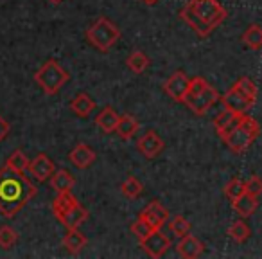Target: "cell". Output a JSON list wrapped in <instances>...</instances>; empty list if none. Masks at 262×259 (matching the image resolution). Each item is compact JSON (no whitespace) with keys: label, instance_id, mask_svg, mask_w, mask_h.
<instances>
[{"label":"cell","instance_id":"cell-35","mask_svg":"<svg viewBox=\"0 0 262 259\" xmlns=\"http://www.w3.org/2000/svg\"><path fill=\"white\" fill-rule=\"evenodd\" d=\"M244 186H246V193L253 194V196H258V194H262V178L257 175L250 176V180L248 182H244Z\"/></svg>","mask_w":262,"mask_h":259},{"label":"cell","instance_id":"cell-28","mask_svg":"<svg viewBox=\"0 0 262 259\" xmlns=\"http://www.w3.org/2000/svg\"><path fill=\"white\" fill-rule=\"evenodd\" d=\"M76 198L72 196V193H58V196H56V200L52 202V212H54L56 218H59V216L63 214V212L67 211V209L70 207V205L76 204Z\"/></svg>","mask_w":262,"mask_h":259},{"label":"cell","instance_id":"cell-26","mask_svg":"<svg viewBox=\"0 0 262 259\" xmlns=\"http://www.w3.org/2000/svg\"><path fill=\"white\" fill-rule=\"evenodd\" d=\"M6 168L13 169V171L18 173H27V168H29V158L26 157L22 150H16L9 155V158L6 161Z\"/></svg>","mask_w":262,"mask_h":259},{"label":"cell","instance_id":"cell-24","mask_svg":"<svg viewBox=\"0 0 262 259\" xmlns=\"http://www.w3.org/2000/svg\"><path fill=\"white\" fill-rule=\"evenodd\" d=\"M243 44L251 51H258L262 49V26L258 24H251L243 34Z\"/></svg>","mask_w":262,"mask_h":259},{"label":"cell","instance_id":"cell-15","mask_svg":"<svg viewBox=\"0 0 262 259\" xmlns=\"http://www.w3.org/2000/svg\"><path fill=\"white\" fill-rule=\"evenodd\" d=\"M239 117H241V113H235L228 108L221 110V112L214 117V128L221 139H225V137L232 132L233 126L239 123Z\"/></svg>","mask_w":262,"mask_h":259},{"label":"cell","instance_id":"cell-20","mask_svg":"<svg viewBox=\"0 0 262 259\" xmlns=\"http://www.w3.org/2000/svg\"><path fill=\"white\" fill-rule=\"evenodd\" d=\"M49 180H51V187L56 193H69V191H72L74 184H76L74 176L70 175L67 169H58V171H54Z\"/></svg>","mask_w":262,"mask_h":259},{"label":"cell","instance_id":"cell-12","mask_svg":"<svg viewBox=\"0 0 262 259\" xmlns=\"http://www.w3.org/2000/svg\"><path fill=\"white\" fill-rule=\"evenodd\" d=\"M69 161L72 162L77 169H86L95 162V151L92 150L88 144L79 143L77 146H74L72 151L69 153Z\"/></svg>","mask_w":262,"mask_h":259},{"label":"cell","instance_id":"cell-10","mask_svg":"<svg viewBox=\"0 0 262 259\" xmlns=\"http://www.w3.org/2000/svg\"><path fill=\"white\" fill-rule=\"evenodd\" d=\"M27 171H29V175L34 176L38 182H45V180L51 178V175L56 171V168H54V162L49 158V155L40 153V155H36L33 161H29Z\"/></svg>","mask_w":262,"mask_h":259},{"label":"cell","instance_id":"cell-3","mask_svg":"<svg viewBox=\"0 0 262 259\" xmlns=\"http://www.w3.org/2000/svg\"><path fill=\"white\" fill-rule=\"evenodd\" d=\"M69 72L59 65L56 59H49L41 65V69L34 74V81L38 87L45 92L47 95H54L59 92V88L69 81Z\"/></svg>","mask_w":262,"mask_h":259},{"label":"cell","instance_id":"cell-29","mask_svg":"<svg viewBox=\"0 0 262 259\" xmlns=\"http://www.w3.org/2000/svg\"><path fill=\"white\" fill-rule=\"evenodd\" d=\"M120 191H122V194L126 198H131V200H133V198H139L140 194H142L144 187L139 178H135V176H127V178L122 182V186H120Z\"/></svg>","mask_w":262,"mask_h":259},{"label":"cell","instance_id":"cell-38","mask_svg":"<svg viewBox=\"0 0 262 259\" xmlns=\"http://www.w3.org/2000/svg\"><path fill=\"white\" fill-rule=\"evenodd\" d=\"M49 2H51V4H61L63 0H49Z\"/></svg>","mask_w":262,"mask_h":259},{"label":"cell","instance_id":"cell-2","mask_svg":"<svg viewBox=\"0 0 262 259\" xmlns=\"http://www.w3.org/2000/svg\"><path fill=\"white\" fill-rule=\"evenodd\" d=\"M258 133H260V126H258L257 121L248 115V113H241L239 123L233 126V130L223 141L233 153L241 155L255 143Z\"/></svg>","mask_w":262,"mask_h":259},{"label":"cell","instance_id":"cell-1","mask_svg":"<svg viewBox=\"0 0 262 259\" xmlns=\"http://www.w3.org/2000/svg\"><path fill=\"white\" fill-rule=\"evenodd\" d=\"M36 186L26 173L13 171L4 166L0 169V214L6 218L18 214L36 196Z\"/></svg>","mask_w":262,"mask_h":259},{"label":"cell","instance_id":"cell-23","mask_svg":"<svg viewBox=\"0 0 262 259\" xmlns=\"http://www.w3.org/2000/svg\"><path fill=\"white\" fill-rule=\"evenodd\" d=\"M94 108H95V103L92 101L86 94H77L76 97L70 101V110H72L77 117H88Z\"/></svg>","mask_w":262,"mask_h":259},{"label":"cell","instance_id":"cell-25","mask_svg":"<svg viewBox=\"0 0 262 259\" xmlns=\"http://www.w3.org/2000/svg\"><path fill=\"white\" fill-rule=\"evenodd\" d=\"M233 87H235L237 90H239L241 94H243L244 97H246V101L250 103V105H253V103L257 101L258 90H257V85H255L253 79H250V77L243 76V77H239V79L235 81V85H233Z\"/></svg>","mask_w":262,"mask_h":259},{"label":"cell","instance_id":"cell-36","mask_svg":"<svg viewBox=\"0 0 262 259\" xmlns=\"http://www.w3.org/2000/svg\"><path fill=\"white\" fill-rule=\"evenodd\" d=\"M9 130H11V126H9V123L4 119V117L0 115V143L8 137V133H9Z\"/></svg>","mask_w":262,"mask_h":259},{"label":"cell","instance_id":"cell-30","mask_svg":"<svg viewBox=\"0 0 262 259\" xmlns=\"http://www.w3.org/2000/svg\"><path fill=\"white\" fill-rule=\"evenodd\" d=\"M18 241V232H16L13 227L4 225L0 227V248H4V250H9L13 248Z\"/></svg>","mask_w":262,"mask_h":259},{"label":"cell","instance_id":"cell-33","mask_svg":"<svg viewBox=\"0 0 262 259\" xmlns=\"http://www.w3.org/2000/svg\"><path fill=\"white\" fill-rule=\"evenodd\" d=\"M243 193H246V186H244V182L241 178H232L228 184L225 186V194L228 200H235V198H239Z\"/></svg>","mask_w":262,"mask_h":259},{"label":"cell","instance_id":"cell-6","mask_svg":"<svg viewBox=\"0 0 262 259\" xmlns=\"http://www.w3.org/2000/svg\"><path fill=\"white\" fill-rule=\"evenodd\" d=\"M217 101H219L217 90H215L214 87H210V85L201 88V90L196 92V94H189V92H187V95L183 97V103L192 110V113H196V115H200V117L207 115V112Z\"/></svg>","mask_w":262,"mask_h":259},{"label":"cell","instance_id":"cell-16","mask_svg":"<svg viewBox=\"0 0 262 259\" xmlns=\"http://www.w3.org/2000/svg\"><path fill=\"white\" fill-rule=\"evenodd\" d=\"M180 16H182L183 22H185L189 27H192V31H196L201 38H207L208 34L214 31V27H210L207 22H203V20H201L200 16L194 13V9L190 8V4L183 6V9L180 11Z\"/></svg>","mask_w":262,"mask_h":259},{"label":"cell","instance_id":"cell-5","mask_svg":"<svg viewBox=\"0 0 262 259\" xmlns=\"http://www.w3.org/2000/svg\"><path fill=\"white\" fill-rule=\"evenodd\" d=\"M189 4H190V8L194 9V13H196L203 22H207L210 27H214V29L221 26L226 16H228L226 9L219 4L217 0H190Z\"/></svg>","mask_w":262,"mask_h":259},{"label":"cell","instance_id":"cell-7","mask_svg":"<svg viewBox=\"0 0 262 259\" xmlns=\"http://www.w3.org/2000/svg\"><path fill=\"white\" fill-rule=\"evenodd\" d=\"M140 245L144 247V250H146V254L149 255V257L158 259L169 250V247H171V240L162 232V229H155L153 232L146 237V240L140 241Z\"/></svg>","mask_w":262,"mask_h":259},{"label":"cell","instance_id":"cell-14","mask_svg":"<svg viewBox=\"0 0 262 259\" xmlns=\"http://www.w3.org/2000/svg\"><path fill=\"white\" fill-rule=\"evenodd\" d=\"M203 250H205V245L201 243L196 236H192V234H187V236L180 237L178 247H176L178 255H182V257H185V259L200 257V255L203 254Z\"/></svg>","mask_w":262,"mask_h":259},{"label":"cell","instance_id":"cell-27","mask_svg":"<svg viewBox=\"0 0 262 259\" xmlns=\"http://www.w3.org/2000/svg\"><path fill=\"white\" fill-rule=\"evenodd\" d=\"M127 67H129L131 72L142 74V72H146V69L149 67V58H147L142 51L131 52L129 58H127Z\"/></svg>","mask_w":262,"mask_h":259},{"label":"cell","instance_id":"cell-37","mask_svg":"<svg viewBox=\"0 0 262 259\" xmlns=\"http://www.w3.org/2000/svg\"><path fill=\"white\" fill-rule=\"evenodd\" d=\"M142 2H144V4H147V6H157L160 0H142Z\"/></svg>","mask_w":262,"mask_h":259},{"label":"cell","instance_id":"cell-31","mask_svg":"<svg viewBox=\"0 0 262 259\" xmlns=\"http://www.w3.org/2000/svg\"><path fill=\"white\" fill-rule=\"evenodd\" d=\"M169 227H171V232L174 234L176 237H183V236H187V234H190V223L187 222V218L182 214L172 216Z\"/></svg>","mask_w":262,"mask_h":259},{"label":"cell","instance_id":"cell-34","mask_svg":"<svg viewBox=\"0 0 262 259\" xmlns=\"http://www.w3.org/2000/svg\"><path fill=\"white\" fill-rule=\"evenodd\" d=\"M153 230H155V229H151L149 223H146L142 218H137V220H135V223L131 225V232H133L137 237H139V241L146 240V237L149 236V234L153 232Z\"/></svg>","mask_w":262,"mask_h":259},{"label":"cell","instance_id":"cell-4","mask_svg":"<svg viewBox=\"0 0 262 259\" xmlns=\"http://www.w3.org/2000/svg\"><path fill=\"white\" fill-rule=\"evenodd\" d=\"M120 38L119 27L113 22H110L108 18L101 16L95 20V24H92L86 31V40L94 45L99 51H108L112 45H115V42Z\"/></svg>","mask_w":262,"mask_h":259},{"label":"cell","instance_id":"cell-9","mask_svg":"<svg viewBox=\"0 0 262 259\" xmlns=\"http://www.w3.org/2000/svg\"><path fill=\"white\" fill-rule=\"evenodd\" d=\"M137 148H139V151L146 158H157L158 155L164 151L165 144H164V141L160 139V135H158L155 130H149V132L144 133V135L139 139Z\"/></svg>","mask_w":262,"mask_h":259},{"label":"cell","instance_id":"cell-13","mask_svg":"<svg viewBox=\"0 0 262 259\" xmlns=\"http://www.w3.org/2000/svg\"><path fill=\"white\" fill-rule=\"evenodd\" d=\"M58 220L67 227V229H79V225H83V223L88 220V211L79 204V202H76V204L70 205Z\"/></svg>","mask_w":262,"mask_h":259},{"label":"cell","instance_id":"cell-11","mask_svg":"<svg viewBox=\"0 0 262 259\" xmlns=\"http://www.w3.org/2000/svg\"><path fill=\"white\" fill-rule=\"evenodd\" d=\"M139 218H142L146 223H149L151 229H162L164 223L167 222V218H169V211L160 204V202L155 200L140 212Z\"/></svg>","mask_w":262,"mask_h":259},{"label":"cell","instance_id":"cell-21","mask_svg":"<svg viewBox=\"0 0 262 259\" xmlns=\"http://www.w3.org/2000/svg\"><path fill=\"white\" fill-rule=\"evenodd\" d=\"M137 130H139V121L131 115V113H124V115L119 117L115 132L119 133V137L122 141H129L137 133Z\"/></svg>","mask_w":262,"mask_h":259},{"label":"cell","instance_id":"cell-19","mask_svg":"<svg viewBox=\"0 0 262 259\" xmlns=\"http://www.w3.org/2000/svg\"><path fill=\"white\" fill-rule=\"evenodd\" d=\"M232 207H233V211H235L239 216H243V218H248V216H251L255 211H257L258 200H257V196H253V194L243 193L239 198H235V200L232 202Z\"/></svg>","mask_w":262,"mask_h":259},{"label":"cell","instance_id":"cell-22","mask_svg":"<svg viewBox=\"0 0 262 259\" xmlns=\"http://www.w3.org/2000/svg\"><path fill=\"white\" fill-rule=\"evenodd\" d=\"M84 245H86V237L83 232H79V229H69L67 236L63 237V247L74 255L79 254L84 248Z\"/></svg>","mask_w":262,"mask_h":259},{"label":"cell","instance_id":"cell-17","mask_svg":"<svg viewBox=\"0 0 262 259\" xmlns=\"http://www.w3.org/2000/svg\"><path fill=\"white\" fill-rule=\"evenodd\" d=\"M221 103H223V106H225V108L232 110V112H235V113H246L248 110H250V106H251L250 103L246 101V97H244V95L241 94L235 87H232L225 95H223Z\"/></svg>","mask_w":262,"mask_h":259},{"label":"cell","instance_id":"cell-32","mask_svg":"<svg viewBox=\"0 0 262 259\" xmlns=\"http://www.w3.org/2000/svg\"><path fill=\"white\" fill-rule=\"evenodd\" d=\"M228 234L232 240L237 241V243H244V241L250 237V227H248L243 220H237V222L232 223V227L228 229Z\"/></svg>","mask_w":262,"mask_h":259},{"label":"cell","instance_id":"cell-8","mask_svg":"<svg viewBox=\"0 0 262 259\" xmlns=\"http://www.w3.org/2000/svg\"><path fill=\"white\" fill-rule=\"evenodd\" d=\"M189 81H190L189 77H187L182 70H178V72H174L164 83L165 94L171 99H174V101L183 103V97H185L187 92H189Z\"/></svg>","mask_w":262,"mask_h":259},{"label":"cell","instance_id":"cell-18","mask_svg":"<svg viewBox=\"0 0 262 259\" xmlns=\"http://www.w3.org/2000/svg\"><path fill=\"white\" fill-rule=\"evenodd\" d=\"M119 117L120 115L112 108V106H106V108H102L101 112L97 113V117H95V124H97L99 130H101L102 133H112V132H115L117 123H119Z\"/></svg>","mask_w":262,"mask_h":259}]
</instances>
